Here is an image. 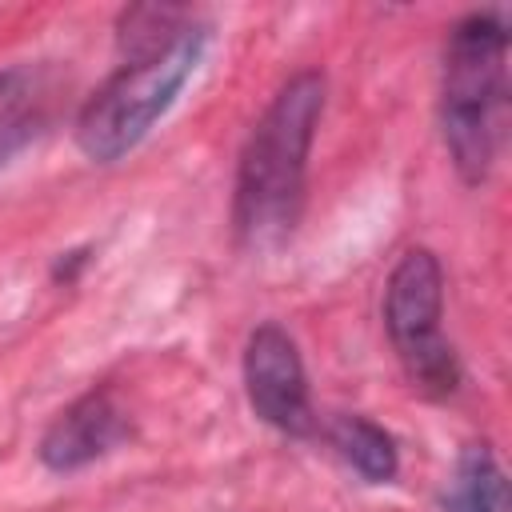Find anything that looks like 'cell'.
Masks as SVG:
<instances>
[{
	"label": "cell",
	"mask_w": 512,
	"mask_h": 512,
	"mask_svg": "<svg viewBox=\"0 0 512 512\" xmlns=\"http://www.w3.org/2000/svg\"><path fill=\"white\" fill-rule=\"evenodd\" d=\"M444 508L448 512H508V480L488 444H468L460 452Z\"/></svg>",
	"instance_id": "7"
},
{
	"label": "cell",
	"mask_w": 512,
	"mask_h": 512,
	"mask_svg": "<svg viewBox=\"0 0 512 512\" xmlns=\"http://www.w3.org/2000/svg\"><path fill=\"white\" fill-rule=\"evenodd\" d=\"M212 28L188 8L136 4L120 12L124 64L84 100L76 116V148L92 164L128 156L152 124L176 104L196 72Z\"/></svg>",
	"instance_id": "1"
},
{
	"label": "cell",
	"mask_w": 512,
	"mask_h": 512,
	"mask_svg": "<svg viewBox=\"0 0 512 512\" xmlns=\"http://www.w3.org/2000/svg\"><path fill=\"white\" fill-rule=\"evenodd\" d=\"M328 440L340 452V460L352 464L368 484H388L400 472L396 440L368 416H336L328 428Z\"/></svg>",
	"instance_id": "8"
},
{
	"label": "cell",
	"mask_w": 512,
	"mask_h": 512,
	"mask_svg": "<svg viewBox=\"0 0 512 512\" xmlns=\"http://www.w3.org/2000/svg\"><path fill=\"white\" fill-rule=\"evenodd\" d=\"M124 440H128L124 408L112 400V392L92 388L48 424V432L40 436V464L48 472H76L108 456Z\"/></svg>",
	"instance_id": "6"
},
{
	"label": "cell",
	"mask_w": 512,
	"mask_h": 512,
	"mask_svg": "<svg viewBox=\"0 0 512 512\" xmlns=\"http://www.w3.org/2000/svg\"><path fill=\"white\" fill-rule=\"evenodd\" d=\"M508 104V28L500 12H468L452 24L440 68V132L464 184L492 172Z\"/></svg>",
	"instance_id": "3"
},
{
	"label": "cell",
	"mask_w": 512,
	"mask_h": 512,
	"mask_svg": "<svg viewBox=\"0 0 512 512\" xmlns=\"http://www.w3.org/2000/svg\"><path fill=\"white\" fill-rule=\"evenodd\" d=\"M444 312V272L436 252L408 248L384 288V328L396 348V360L412 388L424 396H452L460 384V360L440 332Z\"/></svg>",
	"instance_id": "4"
},
{
	"label": "cell",
	"mask_w": 512,
	"mask_h": 512,
	"mask_svg": "<svg viewBox=\"0 0 512 512\" xmlns=\"http://www.w3.org/2000/svg\"><path fill=\"white\" fill-rule=\"evenodd\" d=\"M244 392L252 412L272 424L284 436H308L312 432V400H308V376L296 340L276 324L264 320L248 332L244 344Z\"/></svg>",
	"instance_id": "5"
},
{
	"label": "cell",
	"mask_w": 512,
	"mask_h": 512,
	"mask_svg": "<svg viewBox=\"0 0 512 512\" xmlns=\"http://www.w3.org/2000/svg\"><path fill=\"white\" fill-rule=\"evenodd\" d=\"M12 80H16V72H12V68H8V72H0V96L12 88Z\"/></svg>",
	"instance_id": "9"
},
{
	"label": "cell",
	"mask_w": 512,
	"mask_h": 512,
	"mask_svg": "<svg viewBox=\"0 0 512 512\" xmlns=\"http://www.w3.org/2000/svg\"><path fill=\"white\" fill-rule=\"evenodd\" d=\"M324 92V72L300 68L280 84L240 148L232 184V228L236 240L252 252L280 248L300 220L308 152L324 116Z\"/></svg>",
	"instance_id": "2"
}]
</instances>
